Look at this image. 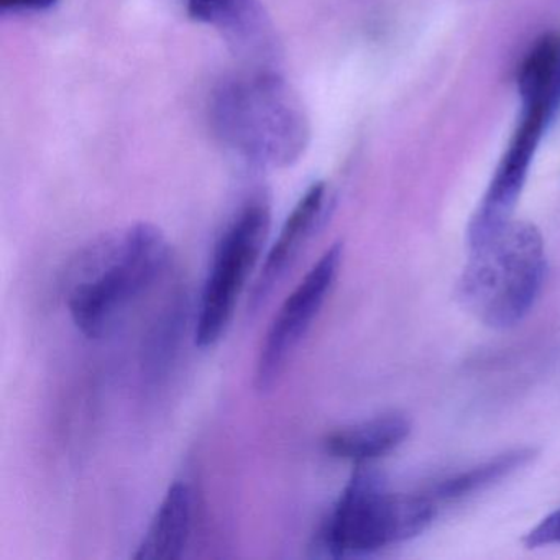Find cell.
<instances>
[{
    "instance_id": "cell-9",
    "label": "cell",
    "mask_w": 560,
    "mask_h": 560,
    "mask_svg": "<svg viewBox=\"0 0 560 560\" xmlns=\"http://www.w3.org/2000/svg\"><path fill=\"white\" fill-rule=\"evenodd\" d=\"M329 206V188L324 182L314 183L294 206L255 281L250 293L252 310L261 306L287 277L288 271L296 265L311 238L326 221Z\"/></svg>"
},
{
    "instance_id": "cell-13",
    "label": "cell",
    "mask_w": 560,
    "mask_h": 560,
    "mask_svg": "<svg viewBox=\"0 0 560 560\" xmlns=\"http://www.w3.org/2000/svg\"><path fill=\"white\" fill-rule=\"evenodd\" d=\"M536 452L533 448H517V451L508 452L500 457L491 458L478 467L462 471L442 481L434 491V498L438 500L452 501L460 498L470 497L477 491L491 487L497 481L503 480L508 475L523 468L534 458Z\"/></svg>"
},
{
    "instance_id": "cell-10",
    "label": "cell",
    "mask_w": 560,
    "mask_h": 560,
    "mask_svg": "<svg viewBox=\"0 0 560 560\" xmlns=\"http://www.w3.org/2000/svg\"><path fill=\"white\" fill-rule=\"evenodd\" d=\"M195 516L196 498L191 485L183 480L175 481L166 491L133 559H182L191 539Z\"/></svg>"
},
{
    "instance_id": "cell-1",
    "label": "cell",
    "mask_w": 560,
    "mask_h": 560,
    "mask_svg": "<svg viewBox=\"0 0 560 560\" xmlns=\"http://www.w3.org/2000/svg\"><path fill=\"white\" fill-rule=\"evenodd\" d=\"M172 261L165 234L147 222L88 245L67 271L65 298L71 319L88 339H104L133 304L162 280Z\"/></svg>"
},
{
    "instance_id": "cell-8",
    "label": "cell",
    "mask_w": 560,
    "mask_h": 560,
    "mask_svg": "<svg viewBox=\"0 0 560 560\" xmlns=\"http://www.w3.org/2000/svg\"><path fill=\"white\" fill-rule=\"evenodd\" d=\"M186 11L218 31L238 57L258 63L277 58V32L261 0H186Z\"/></svg>"
},
{
    "instance_id": "cell-5",
    "label": "cell",
    "mask_w": 560,
    "mask_h": 560,
    "mask_svg": "<svg viewBox=\"0 0 560 560\" xmlns=\"http://www.w3.org/2000/svg\"><path fill=\"white\" fill-rule=\"evenodd\" d=\"M270 224V206L252 201L219 238L196 316L195 342L201 349L214 347L228 332L238 298L264 250Z\"/></svg>"
},
{
    "instance_id": "cell-6",
    "label": "cell",
    "mask_w": 560,
    "mask_h": 560,
    "mask_svg": "<svg viewBox=\"0 0 560 560\" xmlns=\"http://www.w3.org/2000/svg\"><path fill=\"white\" fill-rule=\"evenodd\" d=\"M342 260L343 245L337 242L324 252L323 257L281 304L268 327L255 363L254 385L261 395L271 392L280 382L288 363L323 310L339 277Z\"/></svg>"
},
{
    "instance_id": "cell-12",
    "label": "cell",
    "mask_w": 560,
    "mask_h": 560,
    "mask_svg": "<svg viewBox=\"0 0 560 560\" xmlns=\"http://www.w3.org/2000/svg\"><path fill=\"white\" fill-rule=\"evenodd\" d=\"M517 93L524 107H542L550 119L560 109V35L546 34L524 58L517 73Z\"/></svg>"
},
{
    "instance_id": "cell-11",
    "label": "cell",
    "mask_w": 560,
    "mask_h": 560,
    "mask_svg": "<svg viewBox=\"0 0 560 560\" xmlns=\"http://www.w3.org/2000/svg\"><path fill=\"white\" fill-rule=\"evenodd\" d=\"M411 425L399 415H385L330 432L324 448L330 457L365 465L395 451L408 438Z\"/></svg>"
},
{
    "instance_id": "cell-2",
    "label": "cell",
    "mask_w": 560,
    "mask_h": 560,
    "mask_svg": "<svg viewBox=\"0 0 560 560\" xmlns=\"http://www.w3.org/2000/svg\"><path fill=\"white\" fill-rule=\"evenodd\" d=\"M211 124L222 143L258 168H288L311 142L303 100L271 71L224 81L211 97Z\"/></svg>"
},
{
    "instance_id": "cell-14",
    "label": "cell",
    "mask_w": 560,
    "mask_h": 560,
    "mask_svg": "<svg viewBox=\"0 0 560 560\" xmlns=\"http://www.w3.org/2000/svg\"><path fill=\"white\" fill-rule=\"evenodd\" d=\"M524 546L529 549L537 547L560 546V510L544 517L536 527L524 537Z\"/></svg>"
},
{
    "instance_id": "cell-15",
    "label": "cell",
    "mask_w": 560,
    "mask_h": 560,
    "mask_svg": "<svg viewBox=\"0 0 560 560\" xmlns=\"http://www.w3.org/2000/svg\"><path fill=\"white\" fill-rule=\"evenodd\" d=\"M58 0H0V11L8 12H45L54 9Z\"/></svg>"
},
{
    "instance_id": "cell-7",
    "label": "cell",
    "mask_w": 560,
    "mask_h": 560,
    "mask_svg": "<svg viewBox=\"0 0 560 560\" xmlns=\"http://www.w3.org/2000/svg\"><path fill=\"white\" fill-rule=\"evenodd\" d=\"M542 107H524L521 122L494 172L487 195L468 225V244H480L511 221L537 145L550 122Z\"/></svg>"
},
{
    "instance_id": "cell-4",
    "label": "cell",
    "mask_w": 560,
    "mask_h": 560,
    "mask_svg": "<svg viewBox=\"0 0 560 560\" xmlns=\"http://www.w3.org/2000/svg\"><path fill=\"white\" fill-rule=\"evenodd\" d=\"M434 516V498L392 493L362 465L320 526L314 550L334 559L369 556L419 536Z\"/></svg>"
},
{
    "instance_id": "cell-3",
    "label": "cell",
    "mask_w": 560,
    "mask_h": 560,
    "mask_svg": "<svg viewBox=\"0 0 560 560\" xmlns=\"http://www.w3.org/2000/svg\"><path fill=\"white\" fill-rule=\"evenodd\" d=\"M470 250L458 280V300L493 329L516 326L533 310L546 280V248L539 229L510 221Z\"/></svg>"
}]
</instances>
